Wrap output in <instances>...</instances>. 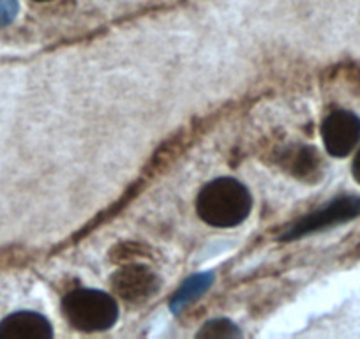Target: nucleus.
<instances>
[{
  "instance_id": "obj_1",
  "label": "nucleus",
  "mask_w": 360,
  "mask_h": 339,
  "mask_svg": "<svg viewBox=\"0 0 360 339\" xmlns=\"http://www.w3.org/2000/svg\"><path fill=\"white\" fill-rule=\"evenodd\" d=\"M252 198L242 182L221 177L202 188L196 198V212L203 223L216 228H233L251 212Z\"/></svg>"
},
{
  "instance_id": "obj_7",
  "label": "nucleus",
  "mask_w": 360,
  "mask_h": 339,
  "mask_svg": "<svg viewBox=\"0 0 360 339\" xmlns=\"http://www.w3.org/2000/svg\"><path fill=\"white\" fill-rule=\"evenodd\" d=\"M279 165L295 179L311 184V182H316L321 177L323 162H321L316 148L307 147V145H293V147L285 148L281 152Z\"/></svg>"
},
{
  "instance_id": "obj_10",
  "label": "nucleus",
  "mask_w": 360,
  "mask_h": 339,
  "mask_svg": "<svg viewBox=\"0 0 360 339\" xmlns=\"http://www.w3.org/2000/svg\"><path fill=\"white\" fill-rule=\"evenodd\" d=\"M18 11V0H0V29L15 22Z\"/></svg>"
},
{
  "instance_id": "obj_8",
  "label": "nucleus",
  "mask_w": 360,
  "mask_h": 339,
  "mask_svg": "<svg viewBox=\"0 0 360 339\" xmlns=\"http://www.w3.org/2000/svg\"><path fill=\"white\" fill-rule=\"evenodd\" d=\"M212 283H214L212 272H202V274L191 276V278L186 279L172 297L169 307H172L173 313H179V311L188 307L191 302L198 300L200 297H202L203 293L212 286Z\"/></svg>"
},
{
  "instance_id": "obj_12",
  "label": "nucleus",
  "mask_w": 360,
  "mask_h": 339,
  "mask_svg": "<svg viewBox=\"0 0 360 339\" xmlns=\"http://www.w3.org/2000/svg\"><path fill=\"white\" fill-rule=\"evenodd\" d=\"M37 2H48V0H37Z\"/></svg>"
},
{
  "instance_id": "obj_3",
  "label": "nucleus",
  "mask_w": 360,
  "mask_h": 339,
  "mask_svg": "<svg viewBox=\"0 0 360 339\" xmlns=\"http://www.w3.org/2000/svg\"><path fill=\"white\" fill-rule=\"evenodd\" d=\"M360 216V198L359 196H339L321 209L307 214L302 219L288 228L281 235V241L292 242L313 235L316 231L327 230V228L338 226V224L348 223Z\"/></svg>"
},
{
  "instance_id": "obj_2",
  "label": "nucleus",
  "mask_w": 360,
  "mask_h": 339,
  "mask_svg": "<svg viewBox=\"0 0 360 339\" xmlns=\"http://www.w3.org/2000/svg\"><path fill=\"white\" fill-rule=\"evenodd\" d=\"M62 313L76 331L103 332L112 328L119 320V304L101 290L78 288L64 297Z\"/></svg>"
},
{
  "instance_id": "obj_5",
  "label": "nucleus",
  "mask_w": 360,
  "mask_h": 339,
  "mask_svg": "<svg viewBox=\"0 0 360 339\" xmlns=\"http://www.w3.org/2000/svg\"><path fill=\"white\" fill-rule=\"evenodd\" d=\"M321 138L334 158H346L360 141V119L348 110H335L321 124Z\"/></svg>"
},
{
  "instance_id": "obj_9",
  "label": "nucleus",
  "mask_w": 360,
  "mask_h": 339,
  "mask_svg": "<svg viewBox=\"0 0 360 339\" xmlns=\"http://www.w3.org/2000/svg\"><path fill=\"white\" fill-rule=\"evenodd\" d=\"M242 332L233 321L226 320V318H214V320L203 324L200 328L196 338H207V339H226V338H240Z\"/></svg>"
},
{
  "instance_id": "obj_11",
  "label": "nucleus",
  "mask_w": 360,
  "mask_h": 339,
  "mask_svg": "<svg viewBox=\"0 0 360 339\" xmlns=\"http://www.w3.org/2000/svg\"><path fill=\"white\" fill-rule=\"evenodd\" d=\"M352 174H353V179H355L356 182L360 184V151L356 152L355 159H353V165H352Z\"/></svg>"
},
{
  "instance_id": "obj_4",
  "label": "nucleus",
  "mask_w": 360,
  "mask_h": 339,
  "mask_svg": "<svg viewBox=\"0 0 360 339\" xmlns=\"http://www.w3.org/2000/svg\"><path fill=\"white\" fill-rule=\"evenodd\" d=\"M112 288L120 299L129 304H143L161 288V278L147 265H124L113 272Z\"/></svg>"
},
{
  "instance_id": "obj_6",
  "label": "nucleus",
  "mask_w": 360,
  "mask_h": 339,
  "mask_svg": "<svg viewBox=\"0 0 360 339\" xmlns=\"http://www.w3.org/2000/svg\"><path fill=\"white\" fill-rule=\"evenodd\" d=\"M50 321L34 311H18L0 321V339H51Z\"/></svg>"
}]
</instances>
